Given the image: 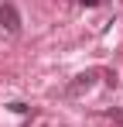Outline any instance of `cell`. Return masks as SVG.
<instances>
[{
	"label": "cell",
	"instance_id": "obj_1",
	"mask_svg": "<svg viewBox=\"0 0 123 127\" xmlns=\"http://www.w3.org/2000/svg\"><path fill=\"white\" fill-rule=\"evenodd\" d=\"M0 24H3V31H10V34L20 31V14H17L14 3H0Z\"/></svg>",
	"mask_w": 123,
	"mask_h": 127
},
{
	"label": "cell",
	"instance_id": "obj_2",
	"mask_svg": "<svg viewBox=\"0 0 123 127\" xmlns=\"http://www.w3.org/2000/svg\"><path fill=\"white\" fill-rule=\"evenodd\" d=\"M92 83H96V72H82V76H75V79L68 83V93H72V96H82V93L92 89Z\"/></svg>",
	"mask_w": 123,
	"mask_h": 127
}]
</instances>
